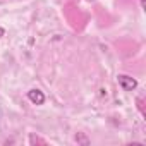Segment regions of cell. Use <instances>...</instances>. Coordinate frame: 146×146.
<instances>
[{"label": "cell", "mask_w": 146, "mask_h": 146, "mask_svg": "<svg viewBox=\"0 0 146 146\" xmlns=\"http://www.w3.org/2000/svg\"><path fill=\"white\" fill-rule=\"evenodd\" d=\"M117 81H119V84H120V88L124 91H132L137 86V81L134 78H131V76H125V74H120L117 78Z\"/></svg>", "instance_id": "obj_1"}, {"label": "cell", "mask_w": 146, "mask_h": 146, "mask_svg": "<svg viewBox=\"0 0 146 146\" xmlns=\"http://www.w3.org/2000/svg\"><path fill=\"white\" fill-rule=\"evenodd\" d=\"M28 98H29V102L35 103V105H43V103H45V95H43L40 90H29V91H28Z\"/></svg>", "instance_id": "obj_2"}]
</instances>
